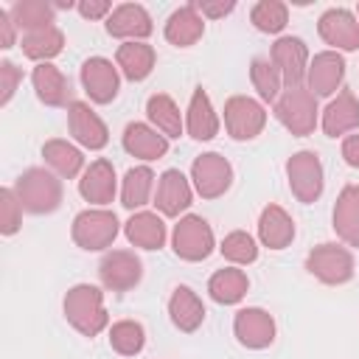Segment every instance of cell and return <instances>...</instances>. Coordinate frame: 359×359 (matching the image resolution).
<instances>
[{"instance_id": "obj_1", "label": "cell", "mask_w": 359, "mask_h": 359, "mask_svg": "<svg viewBox=\"0 0 359 359\" xmlns=\"http://www.w3.org/2000/svg\"><path fill=\"white\" fill-rule=\"evenodd\" d=\"M65 317L67 323L84 334V337H95L107 328L109 314L104 309V294L98 286L93 283H79L65 294Z\"/></svg>"}, {"instance_id": "obj_2", "label": "cell", "mask_w": 359, "mask_h": 359, "mask_svg": "<svg viewBox=\"0 0 359 359\" xmlns=\"http://www.w3.org/2000/svg\"><path fill=\"white\" fill-rule=\"evenodd\" d=\"M14 194L28 213H53L62 205V182L45 168H28L17 177Z\"/></svg>"}, {"instance_id": "obj_3", "label": "cell", "mask_w": 359, "mask_h": 359, "mask_svg": "<svg viewBox=\"0 0 359 359\" xmlns=\"http://www.w3.org/2000/svg\"><path fill=\"white\" fill-rule=\"evenodd\" d=\"M317 95L311 93V90H306V87H292V90H286L280 98H278V104H275V115H278V121L292 132V135H297V137H306V135H311L314 132V126H317Z\"/></svg>"}, {"instance_id": "obj_4", "label": "cell", "mask_w": 359, "mask_h": 359, "mask_svg": "<svg viewBox=\"0 0 359 359\" xmlns=\"http://www.w3.org/2000/svg\"><path fill=\"white\" fill-rule=\"evenodd\" d=\"M171 247L174 252L182 258V261H205L216 241H213V230L210 224L202 219V216H182L177 224H174V233H171Z\"/></svg>"}, {"instance_id": "obj_5", "label": "cell", "mask_w": 359, "mask_h": 359, "mask_svg": "<svg viewBox=\"0 0 359 359\" xmlns=\"http://www.w3.org/2000/svg\"><path fill=\"white\" fill-rule=\"evenodd\" d=\"M118 236V219L112 210L90 208L73 219V241L81 250H107Z\"/></svg>"}, {"instance_id": "obj_6", "label": "cell", "mask_w": 359, "mask_h": 359, "mask_svg": "<svg viewBox=\"0 0 359 359\" xmlns=\"http://www.w3.org/2000/svg\"><path fill=\"white\" fill-rule=\"evenodd\" d=\"M306 269L317 280H323L328 286H339L353 278V255L339 244H320L309 252Z\"/></svg>"}, {"instance_id": "obj_7", "label": "cell", "mask_w": 359, "mask_h": 359, "mask_svg": "<svg viewBox=\"0 0 359 359\" xmlns=\"http://www.w3.org/2000/svg\"><path fill=\"white\" fill-rule=\"evenodd\" d=\"M224 126L233 140H252L266 126V109L250 95H233L224 104Z\"/></svg>"}, {"instance_id": "obj_8", "label": "cell", "mask_w": 359, "mask_h": 359, "mask_svg": "<svg viewBox=\"0 0 359 359\" xmlns=\"http://www.w3.org/2000/svg\"><path fill=\"white\" fill-rule=\"evenodd\" d=\"M286 177H289V188L300 202H317L323 194V163L314 151H297L289 157L286 163Z\"/></svg>"}, {"instance_id": "obj_9", "label": "cell", "mask_w": 359, "mask_h": 359, "mask_svg": "<svg viewBox=\"0 0 359 359\" xmlns=\"http://www.w3.org/2000/svg\"><path fill=\"white\" fill-rule=\"evenodd\" d=\"M191 180L194 188L202 199H216L222 196L230 182H233V165L219 154V151H205L194 160L191 165Z\"/></svg>"}, {"instance_id": "obj_10", "label": "cell", "mask_w": 359, "mask_h": 359, "mask_svg": "<svg viewBox=\"0 0 359 359\" xmlns=\"http://www.w3.org/2000/svg\"><path fill=\"white\" fill-rule=\"evenodd\" d=\"M98 278L109 292H129L143 278V264L129 250H112L98 264Z\"/></svg>"}, {"instance_id": "obj_11", "label": "cell", "mask_w": 359, "mask_h": 359, "mask_svg": "<svg viewBox=\"0 0 359 359\" xmlns=\"http://www.w3.org/2000/svg\"><path fill=\"white\" fill-rule=\"evenodd\" d=\"M272 65L278 67L286 90L300 87V81L309 73V50H306V42L297 39V36H280L272 45Z\"/></svg>"}, {"instance_id": "obj_12", "label": "cell", "mask_w": 359, "mask_h": 359, "mask_svg": "<svg viewBox=\"0 0 359 359\" xmlns=\"http://www.w3.org/2000/svg\"><path fill=\"white\" fill-rule=\"evenodd\" d=\"M81 87L84 93L90 95V101L95 104H109L115 95H118V87H121V76H118V67L104 59V56H93L81 65Z\"/></svg>"}, {"instance_id": "obj_13", "label": "cell", "mask_w": 359, "mask_h": 359, "mask_svg": "<svg viewBox=\"0 0 359 359\" xmlns=\"http://www.w3.org/2000/svg\"><path fill=\"white\" fill-rule=\"evenodd\" d=\"M233 334L244 348L261 351V348H269L272 339H275V320L264 309H255V306L252 309H241V311H236Z\"/></svg>"}, {"instance_id": "obj_14", "label": "cell", "mask_w": 359, "mask_h": 359, "mask_svg": "<svg viewBox=\"0 0 359 359\" xmlns=\"http://www.w3.org/2000/svg\"><path fill=\"white\" fill-rule=\"evenodd\" d=\"M67 123H70V135L84 146V149H104L109 143V132H107V123L98 118V112L84 104V101H73L67 107Z\"/></svg>"}, {"instance_id": "obj_15", "label": "cell", "mask_w": 359, "mask_h": 359, "mask_svg": "<svg viewBox=\"0 0 359 359\" xmlns=\"http://www.w3.org/2000/svg\"><path fill=\"white\" fill-rule=\"evenodd\" d=\"M151 31H154L151 17L137 3H121L107 17V34L118 36V39H126V42H143Z\"/></svg>"}, {"instance_id": "obj_16", "label": "cell", "mask_w": 359, "mask_h": 359, "mask_svg": "<svg viewBox=\"0 0 359 359\" xmlns=\"http://www.w3.org/2000/svg\"><path fill=\"white\" fill-rule=\"evenodd\" d=\"M317 31L337 50H356L359 48V20L348 8H328L320 17Z\"/></svg>"}, {"instance_id": "obj_17", "label": "cell", "mask_w": 359, "mask_h": 359, "mask_svg": "<svg viewBox=\"0 0 359 359\" xmlns=\"http://www.w3.org/2000/svg\"><path fill=\"white\" fill-rule=\"evenodd\" d=\"M194 199V191H191V182L185 180V174L180 168H168L160 174V182H157V194H154V205L163 216H180L182 210H188Z\"/></svg>"}, {"instance_id": "obj_18", "label": "cell", "mask_w": 359, "mask_h": 359, "mask_svg": "<svg viewBox=\"0 0 359 359\" xmlns=\"http://www.w3.org/2000/svg\"><path fill=\"white\" fill-rule=\"evenodd\" d=\"M306 79L314 95H334L345 79V59L337 50H323L309 62Z\"/></svg>"}, {"instance_id": "obj_19", "label": "cell", "mask_w": 359, "mask_h": 359, "mask_svg": "<svg viewBox=\"0 0 359 359\" xmlns=\"http://www.w3.org/2000/svg\"><path fill=\"white\" fill-rule=\"evenodd\" d=\"M31 81H34V90H36V98L48 107H70L73 104V90H70V81L65 79V73L50 65V62H42L34 67L31 73Z\"/></svg>"}, {"instance_id": "obj_20", "label": "cell", "mask_w": 359, "mask_h": 359, "mask_svg": "<svg viewBox=\"0 0 359 359\" xmlns=\"http://www.w3.org/2000/svg\"><path fill=\"white\" fill-rule=\"evenodd\" d=\"M79 194L90 205H109L115 196V165L104 157L93 160L79 180Z\"/></svg>"}, {"instance_id": "obj_21", "label": "cell", "mask_w": 359, "mask_h": 359, "mask_svg": "<svg viewBox=\"0 0 359 359\" xmlns=\"http://www.w3.org/2000/svg\"><path fill=\"white\" fill-rule=\"evenodd\" d=\"M356 126H359V101L351 90H342L323 109V132L328 137H339V135L353 132Z\"/></svg>"}, {"instance_id": "obj_22", "label": "cell", "mask_w": 359, "mask_h": 359, "mask_svg": "<svg viewBox=\"0 0 359 359\" xmlns=\"http://www.w3.org/2000/svg\"><path fill=\"white\" fill-rule=\"evenodd\" d=\"M334 230L348 247H359V185L351 182L339 191L334 205Z\"/></svg>"}, {"instance_id": "obj_23", "label": "cell", "mask_w": 359, "mask_h": 359, "mask_svg": "<svg viewBox=\"0 0 359 359\" xmlns=\"http://www.w3.org/2000/svg\"><path fill=\"white\" fill-rule=\"evenodd\" d=\"M123 149L132 154V157H140V160H160L165 157L168 151V137L160 135L157 129L146 126V123H129L123 129Z\"/></svg>"}, {"instance_id": "obj_24", "label": "cell", "mask_w": 359, "mask_h": 359, "mask_svg": "<svg viewBox=\"0 0 359 359\" xmlns=\"http://www.w3.org/2000/svg\"><path fill=\"white\" fill-rule=\"evenodd\" d=\"M258 238L269 250H283L294 238V222L280 205H266L258 219Z\"/></svg>"}, {"instance_id": "obj_25", "label": "cell", "mask_w": 359, "mask_h": 359, "mask_svg": "<svg viewBox=\"0 0 359 359\" xmlns=\"http://www.w3.org/2000/svg\"><path fill=\"white\" fill-rule=\"evenodd\" d=\"M185 129L194 140H210L219 135V115L208 98V93L199 87L194 90L191 95V104H188V115H185Z\"/></svg>"}, {"instance_id": "obj_26", "label": "cell", "mask_w": 359, "mask_h": 359, "mask_svg": "<svg viewBox=\"0 0 359 359\" xmlns=\"http://www.w3.org/2000/svg\"><path fill=\"white\" fill-rule=\"evenodd\" d=\"M202 20H205V17L196 11L194 3L180 6V8L168 17V22H165V39H168L171 45H177V48H191V45L205 34V22H202Z\"/></svg>"}, {"instance_id": "obj_27", "label": "cell", "mask_w": 359, "mask_h": 359, "mask_svg": "<svg viewBox=\"0 0 359 359\" xmlns=\"http://www.w3.org/2000/svg\"><path fill=\"white\" fill-rule=\"evenodd\" d=\"M168 314H171V323H174L180 331L191 334V331H196V328L202 325V320H205V306H202L199 294H196L191 286H177L174 294H171V300H168Z\"/></svg>"}, {"instance_id": "obj_28", "label": "cell", "mask_w": 359, "mask_h": 359, "mask_svg": "<svg viewBox=\"0 0 359 359\" xmlns=\"http://www.w3.org/2000/svg\"><path fill=\"white\" fill-rule=\"evenodd\" d=\"M123 233H126L129 244H135L140 250H160L165 244V224L157 213H149V210L129 216V222L123 224Z\"/></svg>"}, {"instance_id": "obj_29", "label": "cell", "mask_w": 359, "mask_h": 359, "mask_svg": "<svg viewBox=\"0 0 359 359\" xmlns=\"http://www.w3.org/2000/svg\"><path fill=\"white\" fill-rule=\"evenodd\" d=\"M154 59H157V53L146 42H123L115 50V65L121 67V73L129 81H143L154 70Z\"/></svg>"}, {"instance_id": "obj_30", "label": "cell", "mask_w": 359, "mask_h": 359, "mask_svg": "<svg viewBox=\"0 0 359 359\" xmlns=\"http://www.w3.org/2000/svg\"><path fill=\"white\" fill-rule=\"evenodd\" d=\"M146 115H149V121L154 123V129H157L160 135H165V137H180L182 129H185L182 115H180L174 98L165 95V93H154V95L146 101Z\"/></svg>"}, {"instance_id": "obj_31", "label": "cell", "mask_w": 359, "mask_h": 359, "mask_svg": "<svg viewBox=\"0 0 359 359\" xmlns=\"http://www.w3.org/2000/svg\"><path fill=\"white\" fill-rule=\"evenodd\" d=\"M247 289H250V280H247V275H244L241 269H236V266H224V269L213 272L210 280H208L210 297H213L216 303H222V306L238 303V300L247 294Z\"/></svg>"}, {"instance_id": "obj_32", "label": "cell", "mask_w": 359, "mask_h": 359, "mask_svg": "<svg viewBox=\"0 0 359 359\" xmlns=\"http://www.w3.org/2000/svg\"><path fill=\"white\" fill-rule=\"evenodd\" d=\"M42 157H45V163L59 174V177H65V180H73V177H79V171H81V165H84V157H81V151L76 149V146H70L67 140H48L45 146H42Z\"/></svg>"}, {"instance_id": "obj_33", "label": "cell", "mask_w": 359, "mask_h": 359, "mask_svg": "<svg viewBox=\"0 0 359 359\" xmlns=\"http://www.w3.org/2000/svg\"><path fill=\"white\" fill-rule=\"evenodd\" d=\"M151 188H154V171L149 165H135L126 171L123 177V185H121V205L126 210H135V208H143L151 196Z\"/></svg>"}, {"instance_id": "obj_34", "label": "cell", "mask_w": 359, "mask_h": 359, "mask_svg": "<svg viewBox=\"0 0 359 359\" xmlns=\"http://www.w3.org/2000/svg\"><path fill=\"white\" fill-rule=\"evenodd\" d=\"M8 14H11L14 25L22 28L25 34H34V31L53 25V6L45 0H17Z\"/></svg>"}, {"instance_id": "obj_35", "label": "cell", "mask_w": 359, "mask_h": 359, "mask_svg": "<svg viewBox=\"0 0 359 359\" xmlns=\"http://www.w3.org/2000/svg\"><path fill=\"white\" fill-rule=\"evenodd\" d=\"M62 48H65V34L56 25L22 36V53L28 59H36L39 65L48 62V59H53V56H59Z\"/></svg>"}, {"instance_id": "obj_36", "label": "cell", "mask_w": 359, "mask_h": 359, "mask_svg": "<svg viewBox=\"0 0 359 359\" xmlns=\"http://www.w3.org/2000/svg\"><path fill=\"white\" fill-rule=\"evenodd\" d=\"M109 345H112V351L121 353V356H135V353H140L143 345H146V331H143V325L135 323V320H118V323H112V328H109Z\"/></svg>"}, {"instance_id": "obj_37", "label": "cell", "mask_w": 359, "mask_h": 359, "mask_svg": "<svg viewBox=\"0 0 359 359\" xmlns=\"http://www.w3.org/2000/svg\"><path fill=\"white\" fill-rule=\"evenodd\" d=\"M250 20H252V25H255L258 31H264V34H278V31H283L286 22H289V8H286V3H280V0H258V3L252 6V11H250Z\"/></svg>"}, {"instance_id": "obj_38", "label": "cell", "mask_w": 359, "mask_h": 359, "mask_svg": "<svg viewBox=\"0 0 359 359\" xmlns=\"http://www.w3.org/2000/svg\"><path fill=\"white\" fill-rule=\"evenodd\" d=\"M250 79H252V87L258 90V95H261L264 101H272V98L278 95L280 84H283V79H280L278 67L272 65V59H264V56L252 59V65H250Z\"/></svg>"}, {"instance_id": "obj_39", "label": "cell", "mask_w": 359, "mask_h": 359, "mask_svg": "<svg viewBox=\"0 0 359 359\" xmlns=\"http://www.w3.org/2000/svg\"><path fill=\"white\" fill-rule=\"evenodd\" d=\"M219 250H222V255H224L227 261H233V264H252V261L258 258V244H255V238H252L250 233H244V230L227 233Z\"/></svg>"}, {"instance_id": "obj_40", "label": "cell", "mask_w": 359, "mask_h": 359, "mask_svg": "<svg viewBox=\"0 0 359 359\" xmlns=\"http://www.w3.org/2000/svg\"><path fill=\"white\" fill-rule=\"evenodd\" d=\"M22 224V205L14 194V188H3L0 191V233L3 236H14Z\"/></svg>"}, {"instance_id": "obj_41", "label": "cell", "mask_w": 359, "mask_h": 359, "mask_svg": "<svg viewBox=\"0 0 359 359\" xmlns=\"http://www.w3.org/2000/svg\"><path fill=\"white\" fill-rule=\"evenodd\" d=\"M20 81H22V70L14 62L3 59L0 62V107H6L11 101V95L17 93V84Z\"/></svg>"}, {"instance_id": "obj_42", "label": "cell", "mask_w": 359, "mask_h": 359, "mask_svg": "<svg viewBox=\"0 0 359 359\" xmlns=\"http://www.w3.org/2000/svg\"><path fill=\"white\" fill-rule=\"evenodd\" d=\"M194 6H196V11L202 17H210V20H219V17H224V14H230L236 8L233 0H196Z\"/></svg>"}, {"instance_id": "obj_43", "label": "cell", "mask_w": 359, "mask_h": 359, "mask_svg": "<svg viewBox=\"0 0 359 359\" xmlns=\"http://www.w3.org/2000/svg\"><path fill=\"white\" fill-rule=\"evenodd\" d=\"M79 14L84 20H101L112 14V3L109 0H81L79 3Z\"/></svg>"}, {"instance_id": "obj_44", "label": "cell", "mask_w": 359, "mask_h": 359, "mask_svg": "<svg viewBox=\"0 0 359 359\" xmlns=\"http://www.w3.org/2000/svg\"><path fill=\"white\" fill-rule=\"evenodd\" d=\"M14 20H11V14L8 11H3L0 8V48H14Z\"/></svg>"}, {"instance_id": "obj_45", "label": "cell", "mask_w": 359, "mask_h": 359, "mask_svg": "<svg viewBox=\"0 0 359 359\" xmlns=\"http://www.w3.org/2000/svg\"><path fill=\"white\" fill-rule=\"evenodd\" d=\"M342 157H345L348 165L359 168V135H348L342 140Z\"/></svg>"}, {"instance_id": "obj_46", "label": "cell", "mask_w": 359, "mask_h": 359, "mask_svg": "<svg viewBox=\"0 0 359 359\" xmlns=\"http://www.w3.org/2000/svg\"><path fill=\"white\" fill-rule=\"evenodd\" d=\"M53 6H56V8H70L73 3H70V0H59V3H53Z\"/></svg>"}, {"instance_id": "obj_47", "label": "cell", "mask_w": 359, "mask_h": 359, "mask_svg": "<svg viewBox=\"0 0 359 359\" xmlns=\"http://www.w3.org/2000/svg\"><path fill=\"white\" fill-rule=\"evenodd\" d=\"M356 17H359V3H356Z\"/></svg>"}]
</instances>
